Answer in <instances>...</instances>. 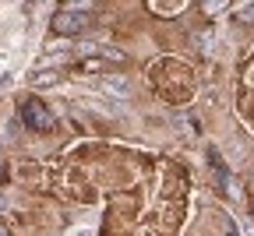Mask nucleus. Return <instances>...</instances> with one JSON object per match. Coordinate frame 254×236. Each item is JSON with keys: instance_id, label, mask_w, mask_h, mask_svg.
<instances>
[{"instance_id": "f257e3e1", "label": "nucleus", "mask_w": 254, "mask_h": 236, "mask_svg": "<svg viewBox=\"0 0 254 236\" xmlns=\"http://www.w3.org/2000/svg\"><path fill=\"white\" fill-rule=\"evenodd\" d=\"M50 28L57 32V36H81V32L92 28V14H81V11H67V7H60L50 21Z\"/></svg>"}, {"instance_id": "f03ea898", "label": "nucleus", "mask_w": 254, "mask_h": 236, "mask_svg": "<svg viewBox=\"0 0 254 236\" xmlns=\"http://www.w3.org/2000/svg\"><path fill=\"white\" fill-rule=\"evenodd\" d=\"M21 120H25V127H28V130H36V134H43V130H53V127H57L53 113L39 103V99H25V103H21Z\"/></svg>"}, {"instance_id": "7ed1b4c3", "label": "nucleus", "mask_w": 254, "mask_h": 236, "mask_svg": "<svg viewBox=\"0 0 254 236\" xmlns=\"http://www.w3.org/2000/svg\"><path fill=\"white\" fill-rule=\"evenodd\" d=\"M208 159L215 162V180H219V190H222V197H230V201H240V197H244V187H240V180L233 177V170H230V166L219 159V152H215V148L208 152Z\"/></svg>"}, {"instance_id": "20e7f679", "label": "nucleus", "mask_w": 254, "mask_h": 236, "mask_svg": "<svg viewBox=\"0 0 254 236\" xmlns=\"http://www.w3.org/2000/svg\"><path fill=\"white\" fill-rule=\"evenodd\" d=\"M95 92H103L106 99H113V103H127V99L134 95L131 81H127L124 74H103L99 81H95Z\"/></svg>"}, {"instance_id": "39448f33", "label": "nucleus", "mask_w": 254, "mask_h": 236, "mask_svg": "<svg viewBox=\"0 0 254 236\" xmlns=\"http://www.w3.org/2000/svg\"><path fill=\"white\" fill-rule=\"evenodd\" d=\"M60 78H64V74L57 71V67H46V71H32V78H28V85L43 92V88H53V85H57Z\"/></svg>"}, {"instance_id": "423d86ee", "label": "nucleus", "mask_w": 254, "mask_h": 236, "mask_svg": "<svg viewBox=\"0 0 254 236\" xmlns=\"http://www.w3.org/2000/svg\"><path fill=\"white\" fill-rule=\"evenodd\" d=\"M194 46H198V53H201V57H212V53H215V46H219L215 28H201L198 36H194Z\"/></svg>"}, {"instance_id": "0eeeda50", "label": "nucleus", "mask_w": 254, "mask_h": 236, "mask_svg": "<svg viewBox=\"0 0 254 236\" xmlns=\"http://www.w3.org/2000/svg\"><path fill=\"white\" fill-rule=\"evenodd\" d=\"M74 71H81V74H99V78H103V74H106V60H95V57H92V60H78Z\"/></svg>"}, {"instance_id": "6e6552de", "label": "nucleus", "mask_w": 254, "mask_h": 236, "mask_svg": "<svg viewBox=\"0 0 254 236\" xmlns=\"http://www.w3.org/2000/svg\"><path fill=\"white\" fill-rule=\"evenodd\" d=\"M233 18H237V25H254V4H247V7H240V11H237Z\"/></svg>"}, {"instance_id": "1a4fd4ad", "label": "nucleus", "mask_w": 254, "mask_h": 236, "mask_svg": "<svg viewBox=\"0 0 254 236\" xmlns=\"http://www.w3.org/2000/svg\"><path fill=\"white\" fill-rule=\"evenodd\" d=\"M219 11H226L222 0H208V4H201V14H219Z\"/></svg>"}, {"instance_id": "9d476101", "label": "nucleus", "mask_w": 254, "mask_h": 236, "mask_svg": "<svg viewBox=\"0 0 254 236\" xmlns=\"http://www.w3.org/2000/svg\"><path fill=\"white\" fill-rule=\"evenodd\" d=\"M0 236H14V233H11V226H4V222H0Z\"/></svg>"}, {"instance_id": "9b49d317", "label": "nucleus", "mask_w": 254, "mask_h": 236, "mask_svg": "<svg viewBox=\"0 0 254 236\" xmlns=\"http://www.w3.org/2000/svg\"><path fill=\"white\" fill-rule=\"evenodd\" d=\"M71 236H92V233H88V229H78V233H71Z\"/></svg>"}, {"instance_id": "f8f14e48", "label": "nucleus", "mask_w": 254, "mask_h": 236, "mask_svg": "<svg viewBox=\"0 0 254 236\" xmlns=\"http://www.w3.org/2000/svg\"><path fill=\"white\" fill-rule=\"evenodd\" d=\"M4 208H7V201H4V194H0V212H4Z\"/></svg>"}]
</instances>
